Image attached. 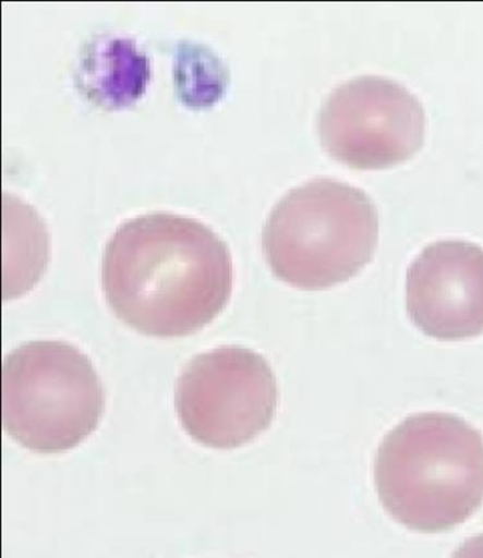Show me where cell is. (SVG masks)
<instances>
[{
  "instance_id": "ba28073f",
  "label": "cell",
  "mask_w": 483,
  "mask_h": 558,
  "mask_svg": "<svg viewBox=\"0 0 483 558\" xmlns=\"http://www.w3.org/2000/svg\"><path fill=\"white\" fill-rule=\"evenodd\" d=\"M452 558H483V534L468 538V541L454 553Z\"/></svg>"
},
{
  "instance_id": "5b68a950",
  "label": "cell",
  "mask_w": 483,
  "mask_h": 558,
  "mask_svg": "<svg viewBox=\"0 0 483 558\" xmlns=\"http://www.w3.org/2000/svg\"><path fill=\"white\" fill-rule=\"evenodd\" d=\"M174 405L184 432L194 441L217 449L239 448L257 438L276 418L277 377L253 350H212L184 367Z\"/></svg>"
},
{
  "instance_id": "277c9868",
  "label": "cell",
  "mask_w": 483,
  "mask_h": 558,
  "mask_svg": "<svg viewBox=\"0 0 483 558\" xmlns=\"http://www.w3.org/2000/svg\"><path fill=\"white\" fill-rule=\"evenodd\" d=\"M106 395L82 350L37 340L9 354L2 368L3 427L31 451L77 447L98 427Z\"/></svg>"
},
{
  "instance_id": "7a4b0ae2",
  "label": "cell",
  "mask_w": 483,
  "mask_h": 558,
  "mask_svg": "<svg viewBox=\"0 0 483 558\" xmlns=\"http://www.w3.org/2000/svg\"><path fill=\"white\" fill-rule=\"evenodd\" d=\"M374 481L383 508L402 526L452 531L483 505L482 435L456 415H413L383 439Z\"/></svg>"
},
{
  "instance_id": "6da1fadb",
  "label": "cell",
  "mask_w": 483,
  "mask_h": 558,
  "mask_svg": "<svg viewBox=\"0 0 483 558\" xmlns=\"http://www.w3.org/2000/svg\"><path fill=\"white\" fill-rule=\"evenodd\" d=\"M233 259L210 227L150 213L118 227L102 264L104 292L117 318L155 338L205 328L229 304Z\"/></svg>"
},
{
  "instance_id": "3957f363",
  "label": "cell",
  "mask_w": 483,
  "mask_h": 558,
  "mask_svg": "<svg viewBox=\"0 0 483 558\" xmlns=\"http://www.w3.org/2000/svg\"><path fill=\"white\" fill-rule=\"evenodd\" d=\"M378 213L358 187L334 179L292 189L265 221L263 250L278 279L300 290L339 286L376 253Z\"/></svg>"
},
{
  "instance_id": "8992f818",
  "label": "cell",
  "mask_w": 483,
  "mask_h": 558,
  "mask_svg": "<svg viewBox=\"0 0 483 558\" xmlns=\"http://www.w3.org/2000/svg\"><path fill=\"white\" fill-rule=\"evenodd\" d=\"M425 112L399 83L364 75L340 85L319 116L322 146L331 158L357 170L404 163L424 144Z\"/></svg>"
},
{
  "instance_id": "52a82bcc",
  "label": "cell",
  "mask_w": 483,
  "mask_h": 558,
  "mask_svg": "<svg viewBox=\"0 0 483 558\" xmlns=\"http://www.w3.org/2000/svg\"><path fill=\"white\" fill-rule=\"evenodd\" d=\"M407 312L430 338L457 342L483 333V248L467 241L430 244L407 272Z\"/></svg>"
}]
</instances>
